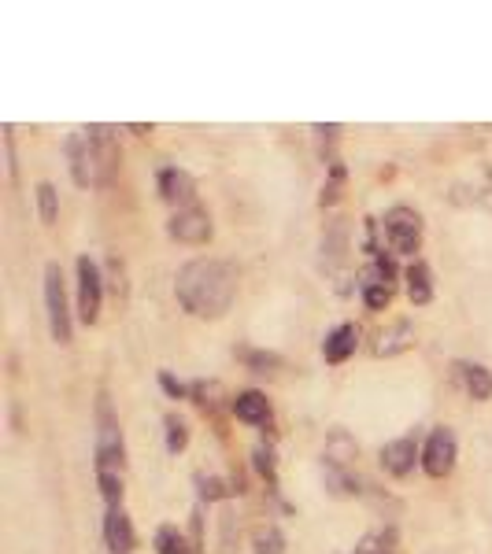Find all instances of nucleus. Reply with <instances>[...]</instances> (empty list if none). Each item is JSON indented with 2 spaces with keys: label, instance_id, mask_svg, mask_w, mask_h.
Here are the masks:
<instances>
[{
  "label": "nucleus",
  "instance_id": "nucleus-7",
  "mask_svg": "<svg viewBox=\"0 0 492 554\" xmlns=\"http://www.w3.org/2000/svg\"><path fill=\"white\" fill-rule=\"evenodd\" d=\"M456 455H459V444H456V433L441 425L426 436V447H422V470L430 477H448L456 470Z\"/></svg>",
  "mask_w": 492,
  "mask_h": 554
},
{
  "label": "nucleus",
  "instance_id": "nucleus-9",
  "mask_svg": "<svg viewBox=\"0 0 492 554\" xmlns=\"http://www.w3.org/2000/svg\"><path fill=\"white\" fill-rule=\"evenodd\" d=\"M156 181H160V196L167 200V204L178 207V211H185V207H197V181H193L189 170L163 167Z\"/></svg>",
  "mask_w": 492,
  "mask_h": 554
},
{
  "label": "nucleus",
  "instance_id": "nucleus-29",
  "mask_svg": "<svg viewBox=\"0 0 492 554\" xmlns=\"http://www.w3.org/2000/svg\"><path fill=\"white\" fill-rule=\"evenodd\" d=\"M356 554H385V551H367V547H363V551H356Z\"/></svg>",
  "mask_w": 492,
  "mask_h": 554
},
{
  "label": "nucleus",
  "instance_id": "nucleus-24",
  "mask_svg": "<svg viewBox=\"0 0 492 554\" xmlns=\"http://www.w3.org/2000/svg\"><path fill=\"white\" fill-rule=\"evenodd\" d=\"M341 181H345V163L337 159V163H330V181L322 185V207H330L341 200Z\"/></svg>",
  "mask_w": 492,
  "mask_h": 554
},
{
  "label": "nucleus",
  "instance_id": "nucleus-3",
  "mask_svg": "<svg viewBox=\"0 0 492 554\" xmlns=\"http://www.w3.org/2000/svg\"><path fill=\"white\" fill-rule=\"evenodd\" d=\"M97 473H123L126 466V444H123V429H119V414L111 407L108 392L97 396Z\"/></svg>",
  "mask_w": 492,
  "mask_h": 554
},
{
  "label": "nucleus",
  "instance_id": "nucleus-26",
  "mask_svg": "<svg viewBox=\"0 0 492 554\" xmlns=\"http://www.w3.org/2000/svg\"><path fill=\"white\" fill-rule=\"evenodd\" d=\"M241 359H245L256 374H271L274 366H282V359H278L274 351H241Z\"/></svg>",
  "mask_w": 492,
  "mask_h": 554
},
{
  "label": "nucleus",
  "instance_id": "nucleus-6",
  "mask_svg": "<svg viewBox=\"0 0 492 554\" xmlns=\"http://www.w3.org/2000/svg\"><path fill=\"white\" fill-rule=\"evenodd\" d=\"M100 300H104V277L100 266L89 255H78V318L93 326L100 318Z\"/></svg>",
  "mask_w": 492,
  "mask_h": 554
},
{
  "label": "nucleus",
  "instance_id": "nucleus-16",
  "mask_svg": "<svg viewBox=\"0 0 492 554\" xmlns=\"http://www.w3.org/2000/svg\"><path fill=\"white\" fill-rule=\"evenodd\" d=\"M459 381L470 392V399H489L492 396V370L481 362H459Z\"/></svg>",
  "mask_w": 492,
  "mask_h": 554
},
{
  "label": "nucleus",
  "instance_id": "nucleus-17",
  "mask_svg": "<svg viewBox=\"0 0 492 554\" xmlns=\"http://www.w3.org/2000/svg\"><path fill=\"white\" fill-rule=\"evenodd\" d=\"M34 196H37V215H41V222L52 226L56 215H60V193H56V185H52V181H41L34 189Z\"/></svg>",
  "mask_w": 492,
  "mask_h": 554
},
{
  "label": "nucleus",
  "instance_id": "nucleus-18",
  "mask_svg": "<svg viewBox=\"0 0 492 554\" xmlns=\"http://www.w3.org/2000/svg\"><path fill=\"white\" fill-rule=\"evenodd\" d=\"M156 551L160 554H189L193 547L185 543V536L174 529V525H160V529H156Z\"/></svg>",
  "mask_w": 492,
  "mask_h": 554
},
{
  "label": "nucleus",
  "instance_id": "nucleus-20",
  "mask_svg": "<svg viewBox=\"0 0 492 554\" xmlns=\"http://www.w3.org/2000/svg\"><path fill=\"white\" fill-rule=\"evenodd\" d=\"M252 554H285V536L278 529H259L252 536Z\"/></svg>",
  "mask_w": 492,
  "mask_h": 554
},
{
  "label": "nucleus",
  "instance_id": "nucleus-8",
  "mask_svg": "<svg viewBox=\"0 0 492 554\" xmlns=\"http://www.w3.org/2000/svg\"><path fill=\"white\" fill-rule=\"evenodd\" d=\"M167 233L182 244H208L211 233H215V226H211L208 211H200V207H185V211H174L171 215Z\"/></svg>",
  "mask_w": 492,
  "mask_h": 554
},
{
  "label": "nucleus",
  "instance_id": "nucleus-28",
  "mask_svg": "<svg viewBox=\"0 0 492 554\" xmlns=\"http://www.w3.org/2000/svg\"><path fill=\"white\" fill-rule=\"evenodd\" d=\"M160 385H163V392H167V396H171V399L193 396V388L182 385V381H178V377H174V374H167V370H160Z\"/></svg>",
  "mask_w": 492,
  "mask_h": 554
},
{
  "label": "nucleus",
  "instance_id": "nucleus-2",
  "mask_svg": "<svg viewBox=\"0 0 492 554\" xmlns=\"http://www.w3.org/2000/svg\"><path fill=\"white\" fill-rule=\"evenodd\" d=\"M71 159V178L82 189H104L119 174V145H115V130L111 126H86L74 130L63 145Z\"/></svg>",
  "mask_w": 492,
  "mask_h": 554
},
{
  "label": "nucleus",
  "instance_id": "nucleus-11",
  "mask_svg": "<svg viewBox=\"0 0 492 554\" xmlns=\"http://www.w3.org/2000/svg\"><path fill=\"white\" fill-rule=\"evenodd\" d=\"M104 543H108L111 554H130L134 551V525H130V518H126L123 506H111L108 514H104Z\"/></svg>",
  "mask_w": 492,
  "mask_h": 554
},
{
  "label": "nucleus",
  "instance_id": "nucleus-12",
  "mask_svg": "<svg viewBox=\"0 0 492 554\" xmlns=\"http://www.w3.org/2000/svg\"><path fill=\"white\" fill-rule=\"evenodd\" d=\"M356 344H359V329L352 322H341V326H333L322 340V359L330 362V366H341L356 355Z\"/></svg>",
  "mask_w": 492,
  "mask_h": 554
},
{
  "label": "nucleus",
  "instance_id": "nucleus-27",
  "mask_svg": "<svg viewBox=\"0 0 492 554\" xmlns=\"http://www.w3.org/2000/svg\"><path fill=\"white\" fill-rule=\"evenodd\" d=\"M330 248V263H337L341 255H345L348 241H345V222H337V226L330 229V241H322V252Z\"/></svg>",
  "mask_w": 492,
  "mask_h": 554
},
{
  "label": "nucleus",
  "instance_id": "nucleus-5",
  "mask_svg": "<svg viewBox=\"0 0 492 554\" xmlns=\"http://www.w3.org/2000/svg\"><path fill=\"white\" fill-rule=\"evenodd\" d=\"M45 307H49V333L56 344H71V307H67V289H63L60 263L45 266Z\"/></svg>",
  "mask_w": 492,
  "mask_h": 554
},
{
  "label": "nucleus",
  "instance_id": "nucleus-15",
  "mask_svg": "<svg viewBox=\"0 0 492 554\" xmlns=\"http://www.w3.org/2000/svg\"><path fill=\"white\" fill-rule=\"evenodd\" d=\"M407 300L415 303V307H426V303L433 300V274L430 266L422 263V259H415V263L407 266Z\"/></svg>",
  "mask_w": 492,
  "mask_h": 554
},
{
  "label": "nucleus",
  "instance_id": "nucleus-22",
  "mask_svg": "<svg viewBox=\"0 0 492 554\" xmlns=\"http://www.w3.org/2000/svg\"><path fill=\"white\" fill-rule=\"evenodd\" d=\"M163 425H167V451H171V455L185 451V447H189V425H185L178 414H167V422Z\"/></svg>",
  "mask_w": 492,
  "mask_h": 554
},
{
  "label": "nucleus",
  "instance_id": "nucleus-14",
  "mask_svg": "<svg viewBox=\"0 0 492 554\" xmlns=\"http://www.w3.org/2000/svg\"><path fill=\"white\" fill-rule=\"evenodd\" d=\"M234 414H237V422H245V425H267L271 422V403H267L263 392L248 388V392H241V396L234 399Z\"/></svg>",
  "mask_w": 492,
  "mask_h": 554
},
{
  "label": "nucleus",
  "instance_id": "nucleus-1",
  "mask_svg": "<svg viewBox=\"0 0 492 554\" xmlns=\"http://www.w3.org/2000/svg\"><path fill=\"white\" fill-rule=\"evenodd\" d=\"M174 296L193 318H222L237 300V266L226 259H193L174 277Z\"/></svg>",
  "mask_w": 492,
  "mask_h": 554
},
{
  "label": "nucleus",
  "instance_id": "nucleus-4",
  "mask_svg": "<svg viewBox=\"0 0 492 554\" xmlns=\"http://www.w3.org/2000/svg\"><path fill=\"white\" fill-rule=\"evenodd\" d=\"M382 229H385V241L393 248L396 255H415L422 244V215L415 207L407 204H396L385 211L382 218Z\"/></svg>",
  "mask_w": 492,
  "mask_h": 554
},
{
  "label": "nucleus",
  "instance_id": "nucleus-19",
  "mask_svg": "<svg viewBox=\"0 0 492 554\" xmlns=\"http://www.w3.org/2000/svg\"><path fill=\"white\" fill-rule=\"evenodd\" d=\"M252 466L267 484H278V470H274V447L271 444H256L252 447Z\"/></svg>",
  "mask_w": 492,
  "mask_h": 554
},
{
  "label": "nucleus",
  "instance_id": "nucleus-23",
  "mask_svg": "<svg viewBox=\"0 0 492 554\" xmlns=\"http://www.w3.org/2000/svg\"><path fill=\"white\" fill-rule=\"evenodd\" d=\"M363 303H367L370 311H385L393 303V289L382 285V281H363Z\"/></svg>",
  "mask_w": 492,
  "mask_h": 554
},
{
  "label": "nucleus",
  "instance_id": "nucleus-25",
  "mask_svg": "<svg viewBox=\"0 0 492 554\" xmlns=\"http://www.w3.org/2000/svg\"><path fill=\"white\" fill-rule=\"evenodd\" d=\"M197 488H200V499H208V503H219V499H226V495L234 492V488H226V481L204 477V473H197Z\"/></svg>",
  "mask_w": 492,
  "mask_h": 554
},
{
  "label": "nucleus",
  "instance_id": "nucleus-10",
  "mask_svg": "<svg viewBox=\"0 0 492 554\" xmlns=\"http://www.w3.org/2000/svg\"><path fill=\"white\" fill-rule=\"evenodd\" d=\"M415 462H422V447L415 444V436H400V440H389L382 447V466L393 477H407L415 470Z\"/></svg>",
  "mask_w": 492,
  "mask_h": 554
},
{
  "label": "nucleus",
  "instance_id": "nucleus-13",
  "mask_svg": "<svg viewBox=\"0 0 492 554\" xmlns=\"http://www.w3.org/2000/svg\"><path fill=\"white\" fill-rule=\"evenodd\" d=\"M411 344H415V326H411L407 318H400V322H393L389 329H382V337H378V344H374V355L393 359V355L407 351Z\"/></svg>",
  "mask_w": 492,
  "mask_h": 554
},
{
  "label": "nucleus",
  "instance_id": "nucleus-21",
  "mask_svg": "<svg viewBox=\"0 0 492 554\" xmlns=\"http://www.w3.org/2000/svg\"><path fill=\"white\" fill-rule=\"evenodd\" d=\"M100 495H104V506H123V473H97Z\"/></svg>",
  "mask_w": 492,
  "mask_h": 554
}]
</instances>
